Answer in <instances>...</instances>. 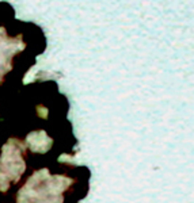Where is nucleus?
Masks as SVG:
<instances>
[{
  "label": "nucleus",
  "instance_id": "1",
  "mask_svg": "<svg viewBox=\"0 0 194 203\" xmlns=\"http://www.w3.org/2000/svg\"><path fill=\"white\" fill-rule=\"evenodd\" d=\"M15 145L12 146V140L3 146L2 157H0V191H7L10 187V181H18L20 175L26 168V164L22 158V148L18 141H14Z\"/></svg>",
  "mask_w": 194,
  "mask_h": 203
},
{
  "label": "nucleus",
  "instance_id": "3",
  "mask_svg": "<svg viewBox=\"0 0 194 203\" xmlns=\"http://www.w3.org/2000/svg\"><path fill=\"white\" fill-rule=\"evenodd\" d=\"M37 111H38V112H42L41 115H39L41 118H46V116H48V110H46V108H44V107H41V106H39V107L37 108Z\"/></svg>",
  "mask_w": 194,
  "mask_h": 203
},
{
  "label": "nucleus",
  "instance_id": "2",
  "mask_svg": "<svg viewBox=\"0 0 194 203\" xmlns=\"http://www.w3.org/2000/svg\"><path fill=\"white\" fill-rule=\"evenodd\" d=\"M52 138L48 137L45 131H33L27 135L26 138V143H27L29 149L37 153H45L50 149L52 146Z\"/></svg>",
  "mask_w": 194,
  "mask_h": 203
}]
</instances>
